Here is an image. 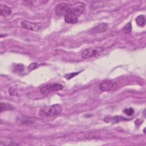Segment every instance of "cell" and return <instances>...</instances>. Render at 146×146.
Returning a JSON list of instances; mask_svg holds the SVG:
<instances>
[{
  "label": "cell",
  "mask_w": 146,
  "mask_h": 146,
  "mask_svg": "<svg viewBox=\"0 0 146 146\" xmlns=\"http://www.w3.org/2000/svg\"><path fill=\"white\" fill-rule=\"evenodd\" d=\"M62 108L59 104H53L42 108L39 112L40 116L44 117H52L58 116L62 113Z\"/></svg>",
  "instance_id": "6da1fadb"
},
{
  "label": "cell",
  "mask_w": 146,
  "mask_h": 146,
  "mask_svg": "<svg viewBox=\"0 0 146 146\" xmlns=\"http://www.w3.org/2000/svg\"><path fill=\"white\" fill-rule=\"evenodd\" d=\"M101 47H92L85 49L82 53V57L84 59L95 58L99 56L103 51Z\"/></svg>",
  "instance_id": "7a4b0ae2"
},
{
  "label": "cell",
  "mask_w": 146,
  "mask_h": 146,
  "mask_svg": "<svg viewBox=\"0 0 146 146\" xmlns=\"http://www.w3.org/2000/svg\"><path fill=\"white\" fill-rule=\"evenodd\" d=\"M63 88V86L60 83H52V84H47L44 86H43L40 89V92L44 95H46L50 92L54 91H57L62 90Z\"/></svg>",
  "instance_id": "3957f363"
},
{
  "label": "cell",
  "mask_w": 146,
  "mask_h": 146,
  "mask_svg": "<svg viewBox=\"0 0 146 146\" xmlns=\"http://www.w3.org/2000/svg\"><path fill=\"white\" fill-rule=\"evenodd\" d=\"M85 4L82 2H77L71 5V8L68 13H71L79 17L84 11Z\"/></svg>",
  "instance_id": "277c9868"
},
{
  "label": "cell",
  "mask_w": 146,
  "mask_h": 146,
  "mask_svg": "<svg viewBox=\"0 0 146 146\" xmlns=\"http://www.w3.org/2000/svg\"><path fill=\"white\" fill-rule=\"evenodd\" d=\"M21 25L23 28L33 31H38L42 28V25L40 23L32 22L28 21H22Z\"/></svg>",
  "instance_id": "5b68a950"
},
{
  "label": "cell",
  "mask_w": 146,
  "mask_h": 146,
  "mask_svg": "<svg viewBox=\"0 0 146 146\" xmlns=\"http://www.w3.org/2000/svg\"><path fill=\"white\" fill-rule=\"evenodd\" d=\"M71 4L67 3H60L55 7V12L58 15H65L67 14L71 8Z\"/></svg>",
  "instance_id": "8992f818"
},
{
  "label": "cell",
  "mask_w": 146,
  "mask_h": 146,
  "mask_svg": "<svg viewBox=\"0 0 146 146\" xmlns=\"http://www.w3.org/2000/svg\"><path fill=\"white\" fill-rule=\"evenodd\" d=\"M116 87V83L111 80L104 81L99 85V88L102 91H110L113 90Z\"/></svg>",
  "instance_id": "52a82bcc"
},
{
  "label": "cell",
  "mask_w": 146,
  "mask_h": 146,
  "mask_svg": "<svg viewBox=\"0 0 146 146\" xmlns=\"http://www.w3.org/2000/svg\"><path fill=\"white\" fill-rule=\"evenodd\" d=\"M0 11L1 15L4 17H6L10 15L12 11L10 7L3 4H1L0 5Z\"/></svg>",
  "instance_id": "ba28073f"
},
{
  "label": "cell",
  "mask_w": 146,
  "mask_h": 146,
  "mask_svg": "<svg viewBox=\"0 0 146 146\" xmlns=\"http://www.w3.org/2000/svg\"><path fill=\"white\" fill-rule=\"evenodd\" d=\"M78 17L71 13H67L64 15V20L68 23H76L78 22Z\"/></svg>",
  "instance_id": "9c48e42d"
},
{
  "label": "cell",
  "mask_w": 146,
  "mask_h": 146,
  "mask_svg": "<svg viewBox=\"0 0 146 146\" xmlns=\"http://www.w3.org/2000/svg\"><path fill=\"white\" fill-rule=\"evenodd\" d=\"M108 29V25L106 23H102L96 26L93 30L97 33H103Z\"/></svg>",
  "instance_id": "30bf717a"
},
{
  "label": "cell",
  "mask_w": 146,
  "mask_h": 146,
  "mask_svg": "<svg viewBox=\"0 0 146 146\" xmlns=\"http://www.w3.org/2000/svg\"><path fill=\"white\" fill-rule=\"evenodd\" d=\"M105 119H108V121H107V122H112V123H117L119 121H124V120H128V119L127 118H125L123 116H115L114 117H109V119H107V117L105 118Z\"/></svg>",
  "instance_id": "8fae6325"
},
{
  "label": "cell",
  "mask_w": 146,
  "mask_h": 146,
  "mask_svg": "<svg viewBox=\"0 0 146 146\" xmlns=\"http://www.w3.org/2000/svg\"><path fill=\"white\" fill-rule=\"evenodd\" d=\"M136 23L140 27H143L145 25V18L143 15H139L136 19Z\"/></svg>",
  "instance_id": "7c38bea8"
},
{
  "label": "cell",
  "mask_w": 146,
  "mask_h": 146,
  "mask_svg": "<svg viewBox=\"0 0 146 146\" xmlns=\"http://www.w3.org/2000/svg\"><path fill=\"white\" fill-rule=\"evenodd\" d=\"M14 108V107L10 104L3 103V102L1 103V109H0L1 112H3V111H6V110H12Z\"/></svg>",
  "instance_id": "4fadbf2b"
},
{
  "label": "cell",
  "mask_w": 146,
  "mask_h": 146,
  "mask_svg": "<svg viewBox=\"0 0 146 146\" xmlns=\"http://www.w3.org/2000/svg\"><path fill=\"white\" fill-rule=\"evenodd\" d=\"M123 30L125 33H129L131 31V30H132L131 23L130 22L127 23V24L124 26V27H123Z\"/></svg>",
  "instance_id": "5bb4252c"
},
{
  "label": "cell",
  "mask_w": 146,
  "mask_h": 146,
  "mask_svg": "<svg viewBox=\"0 0 146 146\" xmlns=\"http://www.w3.org/2000/svg\"><path fill=\"white\" fill-rule=\"evenodd\" d=\"M124 112L128 116H131L134 113V110L132 108H125L124 110Z\"/></svg>",
  "instance_id": "9a60e30c"
},
{
  "label": "cell",
  "mask_w": 146,
  "mask_h": 146,
  "mask_svg": "<svg viewBox=\"0 0 146 146\" xmlns=\"http://www.w3.org/2000/svg\"><path fill=\"white\" fill-rule=\"evenodd\" d=\"M79 73V72H71V73L67 74L64 75V77H65L67 79H71L72 78L74 77L75 76L77 75Z\"/></svg>",
  "instance_id": "2e32d148"
},
{
  "label": "cell",
  "mask_w": 146,
  "mask_h": 146,
  "mask_svg": "<svg viewBox=\"0 0 146 146\" xmlns=\"http://www.w3.org/2000/svg\"><path fill=\"white\" fill-rule=\"evenodd\" d=\"M38 67V64L36 63H31L29 66V69L30 70H35V68H36L37 67Z\"/></svg>",
  "instance_id": "e0dca14e"
}]
</instances>
